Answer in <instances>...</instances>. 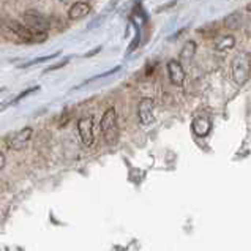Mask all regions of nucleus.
Masks as SVG:
<instances>
[{
	"label": "nucleus",
	"mask_w": 251,
	"mask_h": 251,
	"mask_svg": "<svg viewBox=\"0 0 251 251\" xmlns=\"http://www.w3.org/2000/svg\"><path fill=\"white\" fill-rule=\"evenodd\" d=\"M139 2H141V0H139Z\"/></svg>",
	"instance_id": "5701e85b"
},
{
	"label": "nucleus",
	"mask_w": 251,
	"mask_h": 251,
	"mask_svg": "<svg viewBox=\"0 0 251 251\" xmlns=\"http://www.w3.org/2000/svg\"><path fill=\"white\" fill-rule=\"evenodd\" d=\"M32 134H33V128L32 126H24L23 130L13 133V134L8 136V138H6V147H8L10 150H16V152H19V150H24L28 146V142H30Z\"/></svg>",
	"instance_id": "39448f33"
},
{
	"label": "nucleus",
	"mask_w": 251,
	"mask_h": 251,
	"mask_svg": "<svg viewBox=\"0 0 251 251\" xmlns=\"http://www.w3.org/2000/svg\"><path fill=\"white\" fill-rule=\"evenodd\" d=\"M93 128H95V124H93L92 116L81 117L79 122H77V131H79V138H81L82 144L85 147H92L93 142H95V133H93Z\"/></svg>",
	"instance_id": "423d86ee"
},
{
	"label": "nucleus",
	"mask_w": 251,
	"mask_h": 251,
	"mask_svg": "<svg viewBox=\"0 0 251 251\" xmlns=\"http://www.w3.org/2000/svg\"><path fill=\"white\" fill-rule=\"evenodd\" d=\"M68 62H70V57H67V59H62V60H59V62H57V63H52L51 67H48V68L45 70V73H51V71L60 70V68H63V67H65Z\"/></svg>",
	"instance_id": "dca6fc26"
},
{
	"label": "nucleus",
	"mask_w": 251,
	"mask_h": 251,
	"mask_svg": "<svg viewBox=\"0 0 251 251\" xmlns=\"http://www.w3.org/2000/svg\"><path fill=\"white\" fill-rule=\"evenodd\" d=\"M231 70H232V79L235 81V84L240 85V87L245 85L250 79V73H251L250 55L245 51L235 52L231 63Z\"/></svg>",
	"instance_id": "f03ea898"
},
{
	"label": "nucleus",
	"mask_w": 251,
	"mask_h": 251,
	"mask_svg": "<svg viewBox=\"0 0 251 251\" xmlns=\"http://www.w3.org/2000/svg\"><path fill=\"white\" fill-rule=\"evenodd\" d=\"M13 104V101H6V103H0V112H2V111H5L6 109V107H10Z\"/></svg>",
	"instance_id": "6ab92c4d"
},
{
	"label": "nucleus",
	"mask_w": 251,
	"mask_h": 251,
	"mask_svg": "<svg viewBox=\"0 0 251 251\" xmlns=\"http://www.w3.org/2000/svg\"><path fill=\"white\" fill-rule=\"evenodd\" d=\"M168 75H169V81L171 84L177 85V87H180L185 82V70L182 67V63L172 59L168 62Z\"/></svg>",
	"instance_id": "6e6552de"
},
{
	"label": "nucleus",
	"mask_w": 251,
	"mask_h": 251,
	"mask_svg": "<svg viewBox=\"0 0 251 251\" xmlns=\"http://www.w3.org/2000/svg\"><path fill=\"white\" fill-rule=\"evenodd\" d=\"M23 21H24V24L28 28H30L32 32L41 33V35H46L49 32V27H51L48 18L45 16V14H41L40 11H37V10L25 11L23 14Z\"/></svg>",
	"instance_id": "20e7f679"
},
{
	"label": "nucleus",
	"mask_w": 251,
	"mask_h": 251,
	"mask_svg": "<svg viewBox=\"0 0 251 251\" xmlns=\"http://www.w3.org/2000/svg\"><path fill=\"white\" fill-rule=\"evenodd\" d=\"M234 46H235V38L231 33L220 35V37H217V40H215V48H217L218 51H229V49H232Z\"/></svg>",
	"instance_id": "9b49d317"
},
{
	"label": "nucleus",
	"mask_w": 251,
	"mask_h": 251,
	"mask_svg": "<svg viewBox=\"0 0 251 251\" xmlns=\"http://www.w3.org/2000/svg\"><path fill=\"white\" fill-rule=\"evenodd\" d=\"M196 54V43L195 41H186L183 49L180 51V59L182 60H191Z\"/></svg>",
	"instance_id": "f8f14e48"
},
{
	"label": "nucleus",
	"mask_w": 251,
	"mask_h": 251,
	"mask_svg": "<svg viewBox=\"0 0 251 251\" xmlns=\"http://www.w3.org/2000/svg\"><path fill=\"white\" fill-rule=\"evenodd\" d=\"M5 168V155H3V152L0 150V171H2Z\"/></svg>",
	"instance_id": "f3484780"
},
{
	"label": "nucleus",
	"mask_w": 251,
	"mask_h": 251,
	"mask_svg": "<svg viewBox=\"0 0 251 251\" xmlns=\"http://www.w3.org/2000/svg\"><path fill=\"white\" fill-rule=\"evenodd\" d=\"M243 16H242V13L239 11H234L231 14H227V16L225 18V27L227 28V30H240L242 25H243Z\"/></svg>",
	"instance_id": "9d476101"
},
{
	"label": "nucleus",
	"mask_w": 251,
	"mask_h": 251,
	"mask_svg": "<svg viewBox=\"0 0 251 251\" xmlns=\"http://www.w3.org/2000/svg\"><path fill=\"white\" fill-rule=\"evenodd\" d=\"M2 35L14 43H40L46 40V35L35 33L24 23H18L14 19H3L0 23Z\"/></svg>",
	"instance_id": "f257e3e1"
},
{
	"label": "nucleus",
	"mask_w": 251,
	"mask_h": 251,
	"mask_svg": "<svg viewBox=\"0 0 251 251\" xmlns=\"http://www.w3.org/2000/svg\"><path fill=\"white\" fill-rule=\"evenodd\" d=\"M193 128H195L196 134L199 136H205L210 130V122L207 119H196L195 124H193Z\"/></svg>",
	"instance_id": "ddd939ff"
},
{
	"label": "nucleus",
	"mask_w": 251,
	"mask_h": 251,
	"mask_svg": "<svg viewBox=\"0 0 251 251\" xmlns=\"http://www.w3.org/2000/svg\"><path fill=\"white\" fill-rule=\"evenodd\" d=\"M3 92H5V87H3V89H0V93H3Z\"/></svg>",
	"instance_id": "4be33fe9"
},
{
	"label": "nucleus",
	"mask_w": 251,
	"mask_h": 251,
	"mask_svg": "<svg viewBox=\"0 0 251 251\" xmlns=\"http://www.w3.org/2000/svg\"><path fill=\"white\" fill-rule=\"evenodd\" d=\"M100 128H101L103 136L106 142L114 144L119 138V128H117V112L116 107H107L104 111L101 122H100Z\"/></svg>",
	"instance_id": "7ed1b4c3"
},
{
	"label": "nucleus",
	"mask_w": 251,
	"mask_h": 251,
	"mask_svg": "<svg viewBox=\"0 0 251 251\" xmlns=\"http://www.w3.org/2000/svg\"><path fill=\"white\" fill-rule=\"evenodd\" d=\"M90 11H92V6L87 2H76V3H73L70 6L68 18L71 21H79V19L87 16Z\"/></svg>",
	"instance_id": "1a4fd4ad"
},
{
	"label": "nucleus",
	"mask_w": 251,
	"mask_h": 251,
	"mask_svg": "<svg viewBox=\"0 0 251 251\" xmlns=\"http://www.w3.org/2000/svg\"><path fill=\"white\" fill-rule=\"evenodd\" d=\"M59 2H60V3H63V5H67V3L70 2V0H59Z\"/></svg>",
	"instance_id": "aec40b11"
},
{
	"label": "nucleus",
	"mask_w": 251,
	"mask_h": 251,
	"mask_svg": "<svg viewBox=\"0 0 251 251\" xmlns=\"http://www.w3.org/2000/svg\"><path fill=\"white\" fill-rule=\"evenodd\" d=\"M100 51H101V46H98L97 49H93V51H89L87 54H85V57H92V55H95V54L100 52Z\"/></svg>",
	"instance_id": "a211bd4d"
},
{
	"label": "nucleus",
	"mask_w": 251,
	"mask_h": 251,
	"mask_svg": "<svg viewBox=\"0 0 251 251\" xmlns=\"http://www.w3.org/2000/svg\"><path fill=\"white\" fill-rule=\"evenodd\" d=\"M138 117L142 125H152L155 122L153 116V100L152 98H142L138 104Z\"/></svg>",
	"instance_id": "0eeeda50"
},
{
	"label": "nucleus",
	"mask_w": 251,
	"mask_h": 251,
	"mask_svg": "<svg viewBox=\"0 0 251 251\" xmlns=\"http://www.w3.org/2000/svg\"><path fill=\"white\" fill-rule=\"evenodd\" d=\"M60 55V51H57L51 55H43V57H37V59H33V60H28L25 63H23L21 65V68H28V67H35V65H38V63H45L48 60H51V59H55V57H59Z\"/></svg>",
	"instance_id": "4468645a"
},
{
	"label": "nucleus",
	"mask_w": 251,
	"mask_h": 251,
	"mask_svg": "<svg viewBox=\"0 0 251 251\" xmlns=\"http://www.w3.org/2000/svg\"><path fill=\"white\" fill-rule=\"evenodd\" d=\"M247 10H248V13H251V2H250V3L247 5Z\"/></svg>",
	"instance_id": "412c9836"
},
{
	"label": "nucleus",
	"mask_w": 251,
	"mask_h": 251,
	"mask_svg": "<svg viewBox=\"0 0 251 251\" xmlns=\"http://www.w3.org/2000/svg\"><path fill=\"white\" fill-rule=\"evenodd\" d=\"M40 90V85H35V87H32V89H27V90H24V92H21L19 95L13 100V104H16L18 101H21L23 98H25V97H28V95H32V93H35V92H38Z\"/></svg>",
	"instance_id": "2eb2a0df"
}]
</instances>
